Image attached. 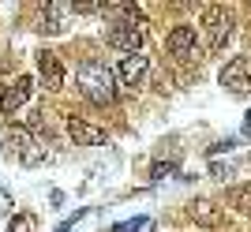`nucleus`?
<instances>
[{"label": "nucleus", "mask_w": 251, "mask_h": 232, "mask_svg": "<svg viewBox=\"0 0 251 232\" xmlns=\"http://www.w3.org/2000/svg\"><path fill=\"white\" fill-rule=\"evenodd\" d=\"M191 217H195V225H202V229H218L225 217H221V206L210 199H195L191 202Z\"/></svg>", "instance_id": "12"}, {"label": "nucleus", "mask_w": 251, "mask_h": 232, "mask_svg": "<svg viewBox=\"0 0 251 232\" xmlns=\"http://www.w3.org/2000/svg\"><path fill=\"white\" fill-rule=\"evenodd\" d=\"M42 15H45V19H42V30H49V34H64V30H68V23L75 19V4H64V0H49Z\"/></svg>", "instance_id": "10"}, {"label": "nucleus", "mask_w": 251, "mask_h": 232, "mask_svg": "<svg viewBox=\"0 0 251 232\" xmlns=\"http://www.w3.org/2000/svg\"><path fill=\"white\" fill-rule=\"evenodd\" d=\"M30 90H34V79H30V75H19V79H11V83L0 90V113L15 120V116H19V109L30 101Z\"/></svg>", "instance_id": "6"}, {"label": "nucleus", "mask_w": 251, "mask_h": 232, "mask_svg": "<svg viewBox=\"0 0 251 232\" xmlns=\"http://www.w3.org/2000/svg\"><path fill=\"white\" fill-rule=\"evenodd\" d=\"M165 49L176 60H195L199 56V34H195V26L191 23H180V26H173L165 38Z\"/></svg>", "instance_id": "5"}, {"label": "nucleus", "mask_w": 251, "mask_h": 232, "mask_svg": "<svg viewBox=\"0 0 251 232\" xmlns=\"http://www.w3.org/2000/svg\"><path fill=\"white\" fill-rule=\"evenodd\" d=\"M75 83H79V94H83L86 101H94V105H109V101L116 97V71H113V68H105L101 60L79 64Z\"/></svg>", "instance_id": "1"}, {"label": "nucleus", "mask_w": 251, "mask_h": 232, "mask_svg": "<svg viewBox=\"0 0 251 232\" xmlns=\"http://www.w3.org/2000/svg\"><path fill=\"white\" fill-rule=\"evenodd\" d=\"M64 131H68V139H72L75 146H101L105 139V127L90 124V120H79V116H68L64 120Z\"/></svg>", "instance_id": "8"}, {"label": "nucleus", "mask_w": 251, "mask_h": 232, "mask_svg": "<svg viewBox=\"0 0 251 232\" xmlns=\"http://www.w3.org/2000/svg\"><path fill=\"white\" fill-rule=\"evenodd\" d=\"M38 75H42V86L45 90H60L64 86V68L60 60H56V53H38Z\"/></svg>", "instance_id": "11"}, {"label": "nucleus", "mask_w": 251, "mask_h": 232, "mask_svg": "<svg viewBox=\"0 0 251 232\" xmlns=\"http://www.w3.org/2000/svg\"><path fill=\"white\" fill-rule=\"evenodd\" d=\"M147 71H150V60L143 53H127V56H120V64H116V83L120 86H139L143 79H147Z\"/></svg>", "instance_id": "9"}, {"label": "nucleus", "mask_w": 251, "mask_h": 232, "mask_svg": "<svg viewBox=\"0 0 251 232\" xmlns=\"http://www.w3.org/2000/svg\"><path fill=\"white\" fill-rule=\"evenodd\" d=\"M139 229H147V217H131V221L113 225V232H139Z\"/></svg>", "instance_id": "14"}, {"label": "nucleus", "mask_w": 251, "mask_h": 232, "mask_svg": "<svg viewBox=\"0 0 251 232\" xmlns=\"http://www.w3.org/2000/svg\"><path fill=\"white\" fill-rule=\"evenodd\" d=\"M8 232H34V217H30V213H19V217H11Z\"/></svg>", "instance_id": "13"}, {"label": "nucleus", "mask_w": 251, "mask_h": 232, "mask_svg": "<svg viewBox=\"0 0 251 232\" xmlns=\"http://www.w3.org/2000/svg\"><path fill=\"white\" fill-rule=\"evenodd\" d=\"M105 42L127 56V53H139V49H143V42H147V30H143V23L124 19V23H113V26L105 30Z\"/></svg>", "instance_id": "4"}, {"label": "nucleus", "mask_w": 251, "mask_h": 232, "mask_svg": "<svg viewBox=\"0 0 251 232\" xmlns=\"http://www.w3.org/2000/svg\"><path fill=\"white\" fill-rule=\"evenodd\" d=\"M4 146H8V154L15 161H23V165H42V161H49V146L42 142V135H38L34 127H11L8 135H4Z\"/></svg>", "instance_id": "2"}, {"label": "nucleus", "mask_w": 251, "mask_h": 232, "mask_svg": "<svg viewBox=\"0 0 251 232\" xmlns=\"http://www.w3.org/2000/svg\"><path fill=\"white\" fill-rule=\"evenodd\" d=\"M202 34H206L210 53H221L232 38V11L225 4H206L202 8Z\"/></svg>", "instance_id": "3"}, {"label": "nucleus", "mask_w": 251, "mask_h": 232, "mask_svg": "<svg viewBox=\"0 0 251 232\" xmlns=\"http://www.w3.org/2000/svg\"><path fill=\"white\" fill-rule=\"evenodd\" d=\"M221 86L229 94H248L251 90V56H232L221 68Z\"/></svg>", "instance_id": "7"}]
</instances>
